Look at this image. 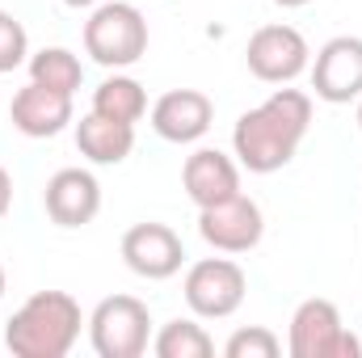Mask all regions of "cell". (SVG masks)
<instances>
[{
    "mask_svg": "<svg viewBox=\"0 0 362 358\" xmlns=\"http://www.w3.org/2000/svg\"><path fill=\"white\" fill-rule=\"evenodd\" d=\"M30 81L72 97V93L85 85V64L68 47H42V51L30 55Z\"/></svg>",
    "mask_w": 362,
    "mask_h": 358,
    "instance_id": "e0dca14e",
    "label": "cell"
},
{
    "mask_svg": "<svg viewBox=\"0 0 362 358\" xmlns=\"http://www.w3.org/2000/svg\"><path fill=\"white\" fill-rule=\"evenodd\" d=\"M181 295L198 321H228L249 295V278L232 258H202L185 270Z\"/></svg>",
    "mask_w": 362,
    "mask_h": 358,
    "instance_id": "8992f818",
    "label": "cell"
},
{
    "mask_svg": "<svg viewBox=\"0 0 362 358\" xmlns=\"http://www.w3.org/2000/svg\"><path fill=\"white\" fill-rule=\"evenodd\" d=\"M85 55L101 68H131L148 55V17L135 0H105L85 21Z\"/></svg>",
    "mask_w": 362,
    "mask_h": 358,
    "instance_id": "3957f363",
    "label": "cell"
},
{
    "mask_svg": "<svg viewBox=\"0 0 362 358\" xmlns=\"http://www.w3.org/2000/svg\"><path fill=\"white\" fill-rule=\"evenodd\" d=\"M8 118H13V127H17L25 139H51V135H59V131L72 122V97L30 81L25 89L13 93Z\"/></svg>",
    "mask_w": 362,
    "mask_h": 358,
    "instance_id": "5bb4252c",
    "label": "cell"
},
{
    "mask_svg": "<svg viewBox=\"0 0 362 358\" xmlns=\"http://www.w3.org/2000/svg\"><path fill=\"white\" fill-rule=\"evenodd\" d=\"M42 207L55 228H85L101 211V181L89 169H59L42 190Z\"/></svg>",
    "mask_w": 362,
    "mask_h": 358,
    "instance_id": "7c38bea8",
    "label": "cell"
},
{
    "mask_svg": "<svg viewBox=\"0 0 362 358\" xmlns=\"http://www.w3.org/2000/svg\"><path fill=\"white\" fill-rule=\"evenodd\" d=\"M249 72L266 85H291L312 68V47L295 25H262L245 47Z\"/></svg>",
    "mask_w": 362,
    "mask_h": 358,
    "instance_id": "52a82bcc",
    "label": "cell"
},
{
    "mask_svg": "<svg viewBox=\"0 0 362 358\" xmlns=\"http://www.w3.org/2000/svg\"><path fill=\"white\" fill-rule=\"evenodd\" d=\"M93 114L135 127V122L148 114V93H144V85H139L135 76L114 72V76H105V81L93 89Z\"/></svg>",
    "mask_w": 362,
    "mask_h": 358,
    "instance_id": "2e32d148",
    "label": "cell"
},
{
    "mask_svg": "<svg viewBox=\"0 0 362 358\" xmlns=\"http://www.w3.org/2000/svg\"><path fill=\"white\" fill-rule=\"evenodd\" d=\"M64 4H68V8H93L97 0H64Z\"/></svg>",
    "mask_w": 362,
    "mask_h": 358,
    "instance_id": "603a6c76",
    "label": "cell"
},
{
    "mask_svg": "<svg viewBox=\"0 0 362 358\" xmlns=\"http://www.w3.org/2000/svg\"><path fill=\"white\" fill-rule=\"evenodd\" d=\"M25 55H30V34H25V25H21L13 13L0 8V76H4V72H17V68L25 64Z\"/></svg>",
    "mask_w": 362,
    "mask_h": 358,
    "instance_id": "ffe728a7",
    "label": "cell"
},
{
    "mask_svg": "<svg viewBox=\"0 0 362 358\" xmlns=\"http://www.w3.org/2000/svg\"><path fill=\"white\" fill-rule=\"evenodd\" d=\"M81 304L68 291H34L4 325V346L17 358H64L81 342Z\"/></svg>",
    "mask_w": 362,
    "mask_h": 358,
    "instance_id": "7a4b0ae2",
    "label": "cell"
},
{
    "mask_svg": "<svg viewBox=\"0 0 362 358\" xmlns=\"http://www.w3.org/2000/svg\"><path fill=\"white\" fill-rule=\"evenodd\" d=\"M291 358H362V342L341 325L333 299H303L286 329Z\"/></svg>",
    "mask_w": 362,
    "mask_h": 358,
    "instance_id": "5b68a950",
    "label": "cell"
},
{
    "mask_svg": "<svg viewBox=\"0 0 362 358\" xmlns=\"http://www.w3.org/2000/svg\"><path fill=\"white\" fill-rule=\"evenodd\" d=\"M312 93L329 105H350L362 97V38L337 34L312 59Z\"/></svg>",
    "mask_w": 362,
    "mask_h": 358,
    "instance_id": "9c48e42d",
    "label": "cell"
},
{
    "mask_svg": "<svg viewBox=\"0 0 362 358\" xmlns=\"http://www.w3.org/2000/svg\"><path fill=\"white\" fill-rule=\"evenodd\" d=\"M198 236L215 249V253H253L266 236V215L262 207L240 190L228 202L202 207L198 211Z\"/></svg>",
    "mask_w": 362,
    "mask_h": 358,
    "instance_id": "ba28073f",
    "label": "cell"
},
{
    "mask_svg": "<svg viewBox=\"0 0 362 358\" xmlns=\"http://www.w3.org/2000/svg\"><path fill=\"white\" fill-rule=\"evenodd\" d=\"M76 148L89 165H122L135 152V127L131 122H114L101 114H85L76 122Z\"/></svg>",
    "mask_w": 362,
    "mask_h": 358,
    "instance_id": "9a60e30c",
    "label": "cell"
},
{
    "mask_svg": "<svg viewBox=\"0 0 362 358\" xmlns=\"http://www.w3.org/2000/svg\"><path fill=\"white\" fill-rule=\"evenodd\" d=\"M8 207H13V173L0 165V219L8 215Z\"/></svg>",
    "mask_w": 362,
    "mask_h": 358,
    "instance_id": "44dd1931",
    "label": "cell"
},
{
    "mask_svg": "<svg viewBox=\"0 0 362 358\" xmlns=\"http://www.w3.org/2000/svg\"><path fill=\"white\" fill-rule=\"evenodd\" d=\"M118 249H122L127 270L139 274V278H148V282H165V278H173V274L185 266V245H181V236L169 224H156V219L127 228Z\"/></svg>",
    "mask_w": 362,
    "mask_h": 358,
    "instance_id": "30bf717a",
    "label": "cell"
},
{
    "mask_svg": "<svg viewBox=\"0 0 362 358\" xmlns=\"http://www.w3.org/2000/svg\"><path fill=\"white\" fill-rule=\"evenodd\" d=\"M152 131L169 144H198L215 122V101L202 89H169L148 110Z\"/></svg>",
    "mask_w": 362,
    "mask_h": 358,
    "instance_id": "8fae6325",
    "label": "cell"
},
{
    "mask_svg": "<svg viewBox=\"0 0 362 358\" xmlns=\"http://www.w3.org/2000/svg\"><path fill=\"white\" fill-rule=\"evenodd\" d=\"M223 354L228 358H278L282 354V342L266 325H249V329H236L223 342Z\"/></svg>",
    "mask_w": 362,
    "mask_h": 358,
    "instance_id": "d6986e66",
    "label": "cell"
},
{
    "mask_svg": "<svg viewBox=\"0 0 362 358\" xmlns=\"http://www.w3.org/2000/svg\"><path fill=\"white\" fill-rule=\"evenodd\" d=\"M312 127V93L303 89H274L262 105L245 110L232 131V152L240 169L249 173H278L295 161L299 144Z\"/></svg>",
    "mask_w": 362,
    "mask_h": 358,
    "instance_id": "6da1fadb",
    "label": "cell"
},
{
    "mask_svg": "<svg viewBox=\"0 0 362 358\" xmlns=\"http://www.w3.org/2000/svg\"><path fill=\"white\" fill-rule=\"evenodd\" d=\"M354 118H358V131H362V97H358V114H354Z\"/></svg>",
    "mask_w": 362,
    "mask_h": 358,
    "instance_id": "d4e9b609",
    "label": "cell"
},
{
    "mask_svg": "<svg viewBox=\"0 0 362 358\" xmlns=\"http://www.w3.org/2000/svg\"><path fill=\"white\" fill-rule=\"evenodd\" d=\"M278 8H303V4H312V0H274Z\"/></svg>",
    "mask_w": 362,
    "mask_h": 358,
    "instance_id": "7402d4cb",
    "label": "cell"
},
{
    "mask_svg": "<svg viewBox=\"0 0 362 358\" xmlns=\"http://www.w3.org/2000/svg\"><path fill=\"white\" fill-rule=\"evenodd\" d=\"M181 185H185V198L198 211L215 207V202H228V198L240 194V165L219 148H198L181 165Z\"/></svg>",
    "mask_w": 362,
    "mask_h": 358,
    "instance_id": "4fadbf2b",
    "label": "cell"
},
{
    "mask_svg": "<svg viewBox=\"0 0 362 358\" xmlns=\"http://www.w3.org/2000/svg\"><path fill=\"white\" fill-rule=\"evenodd\" d=\"M89 342L97 358H139L152 346V312L135 295H105L89 316Z\"/></svg>",
    "mask_w": 362,
    "mask_h": 358,
    "instance_id": "277c9868",
    "label": "cell"
},
{
    "mask_svg": "<svg viewBox=\"0 0 362 358\" xmlns=\"http://www.w3.org/2000/svg\"><path fill=\"white\" fill-rule=\"evenodd\" d=\"M152 354L156 358H211L215 342H211V333L198 321L177 316V321L160 325V333L152 337Z\"/></svg>",
    "mask_w": 362,
    "mask_h": 358,
    "instance_id": "ac0fdd59",
    "label": "cell"
},
{
    "mask_svg": "<svg viewBox=\"0 0 362 358\" xmlns=\"http://www.w3.org/2000/svg\"><path fill=\"white\" fill-rule=\"evenodd\" d=\"M4 287H8V274H4V266H0V299H4Z\"/></svg>",
    "mask_w": 362,
    "mask_h": 358,
    "instance_id": "cb8c5ba5",
    "label": "cell"
}]
</instances>
